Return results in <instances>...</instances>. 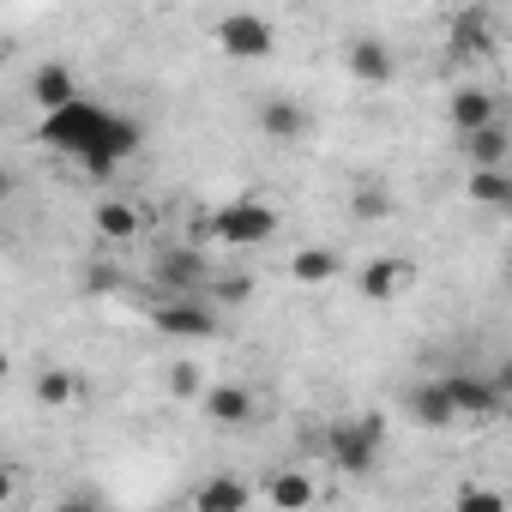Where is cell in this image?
Segmentation results:
<instances>
[{"label": "cell", "mask_w": 512, "mask_h": 512, "mask_svg": "<svg viewBox=\"0 0 512 512\" xmlns=\"http://www.w3.org/2000/svg\"><path fill=\"white\" fill-rule=\"evenodd\" d=\"M37 139L49 151H61V157H79L85 175H115L139 151V127L121 121V115H109V109H97L91 97L67 103L61 115H43L37 121Z\"/></svg>", "instance_id": "obj_1"}, {"label": "cell", "mask_w": 512, "mask_h": 512, "mask_svg": "<svg viewBox=\"0 0 512 512\" xmlns=\"http://www.w3.org/2000/svg\"><path fill=\"white\" fill-rule=\"evenodd\" d=\"M320 452L332 458V470L344 476H368L386 452V416H350V422H326L320 428Z\"/></svg>", "instance_id": "obj_2"}, {"label": "cell", "mask_w": 512, "mask_h": 512, "mask_svg": "<svg viewBox=\"0 0 512 512\" xmlns=\"http://www.w3.org/2000/svg\"><path fill=\"white\" fill-rule=\"evenodd\" d=\"M278 229H284V211L266 205V199H253V193L217 205L211 223H205V235L223 241V247H266V241H278Z\"/></svg>", "instance_id": "obj_3"}, {"label": "cell", "mask_w": 512, "mask_h": 512, "mask_svg": "<svg viewBox=\"0 0 512 512\" xmlns=\"http://www.w3.org/2000/svg\"><path fill=\"white\" fill-rule=\"evenodd\" d=\"M211 278H217V266L205 260L193 241H169V247L151 253V284H157L163 296H205Z\"/></svg>", "instance_id": "obj_4"}, {"label": "cell", "mask_w": 512, "mask_h": 512, "mask_svg": "<svg viewBox=\"0 0 512 512\" xmlns=\"http://www.w3.org/2000/svg\"><path fill=\"white\" fill-rule=\"evenodd\" d=\"M506 386H512L506 368L500 374H440V392L458 422H494L506 410Z\"/></svg>", "instance_id": "obj_5"}, {"label": "cell", "mask_w": 512, "mask_h": 512, "mask_svg": "<svg viewBox=\"0 0 512 512\" xmlns=\"http://www.w3.org/2000/svg\"><path fill=\"white\" fill-rule=\"evenodd\" d=\"M211 43L229 55V61H272L278 55V25L260 19V13H223L211 25Z\"/></svg>", "instance_id": "obj_6"}, {"label": "cell", "mask_w": 512, "mask_h": 512, "mask_svg": "<svg viewBox=\"0 0 512 512\" xmlns=\"http://www.w3.org/2000/svg\"><path fill=\"white\" fill-rule=\"evenodd\" d=\"M260 494H266V506H272V512H320L326 482H320L308 464H278V470H266V476H260Z\"/></svg>", "instance_id": "obj_7"}, {"label": "cell", "mask_w": 512, "mask_h": 512, "mask_svg": "<svg viewBox=\"0 0 512 512\" xmlns=\"http://www.w3.org/2000/svg\"><path fill=\"white\" fill-rule=\"evenodd\" d=\"M446 49H452L458 61H482V55H494V49H500V13H494V7H464V13H452V25H446Z\"/></svg>", "instance_id": "obj_8"}, {"label": "cell", "mask_w": 512, "mask_h": 512, "mask_svg": "<svg viewBox=\"0 0 512 512\" xmlns=\"http://www.w3.org/2000/svg\"><path fill=\"white\" fill-rule=\"evenodd\" d=\"M151 326H157L163 338H211V332H217V308H211L205 296H163V302L151 308Z\"/></svg>", "instance_id": "obj_9"}, {"label": "cell", "mask_w": 512, "mask_h": 512, "mask_svg": "<svg viewBox=\"0 0 512 512\" xmlns=\"http://www.w3.org/2000/svg\"><path fill=\"white\" fill-rule=\"evenodd\" d=\"M247 506H253V482L241 470H211L187 494V512H247Z\"/></svg>", "instance_id": "obj_10"}, {"label": "cell", "mask_w": 512, "mask_h": 512, "mask_svg": "<svg viewBox=\"0 0 512 512\" xmlns=\"http://www.w3.org/2000/svg\"><path fill=\"white\" fill-rule=\"evenodd\" d=\"M25 97L37 103V115H61L67 103H79V97H85V85H79V73H73L67 61H43V67H31Z\"/></svg>", "instance_id": "obj_11"}, {"label": "cell", "mask_w": 512, "mask_h": 512, "mask_svg": "<svg viewBox=\"0 0 512 512\" xmlns=\"http://www.w3.org/2000/svg\"><path fill=\"white\" fill-rule=\"evenodd\" d=\"M199 410H205L217 428H247L253 416H260V398H253L247 380H211L205 398H199Z\"/></svg>", "instance_id": "obj_12"}, {"label": "cell", "mask_w": 512, "mask_h": 512, "mask_svg": "<svg viewBox=\"0 0 512 512\" xmlns=\"http://www.w3.org/2000/svg\"><path fill=\"white\" fill-rule=\"evenodd\" d=\"M284 278L296 290H326V284L344 278V253L338 247H290L284 253Z\"/></svg>", "instance_id": "obj_13"}, {"label": "cell", "mask_w": 512, "mask_h": 512, "mask_svg": "<svg viewBox=\"0 0 512 512\" xmlns=\"http://www.w3.org/2000/svg\"><path fill=\"white\" fill-rule=\"evenodd\" d=\"M410 284H416V266L404 260V253H380V260H368V266L356 272L362 302H398Z\"/></svg>", "instance_id": "obj_14"}, {"label": "cell", "mask_w": 512, "mask_h": 512, "mask_svg": "<svg viewBox=\"0 0 512 512\" xmlns=\"http://www.w3.org/2000/svg\"><path fill=\"white\" fill-rule=\"evenodd\" d=\"M91 229H97V241L121 247V241H139V235H145V211H139L127 193H103V199L91 205Z\"/></svg>", "instance_id": "obj_15"}, {"label": "cell", "mask_w": 512, "mask_h": 512, "mask_svg": "<svg viewBox=\"0 0 512 512\" xmlns=\"http://www.w3.org/2000/svg\"><path fill=\"white\" fill-rule=\"evenodd\" d=\"M260 133H266L272 145H302V139L314 133V115H308V103H296V97H266V103H260Z\"/></svg>", "instance_id": "obj_16"}, {"label": "cell", "mask_w": 512, "mask_h": 512, "mask_svg": "<svg viewBox=\"0 0 512 512\" xmlns=\"http://www.w3.org/2000/svg\"><path fill=\"white\" fill-rule=\"evenodd\" d=\"M344 67H350V79H362V85H392V79H398V55H392L386 37H356V43L344 49Z\"/></svg>", "instance_id": "obj_17"}, {"label": "cell", "mask_w": 512, "mask_h": 512, "mask_svg": "<svg viewBox=\"0 0 512 512\" xmlns=\"http://www.w3.org/2000/svg\"><path fill=\"white\" fill-rule=\"evenodd\" d=\"M446 121L458 127V139L476 133V127H494V121H500V97H494L488 85H458L452 103H446Z\"/></svg>", "instance_id": "obj_18"}, {"label": "cell", "mask_w": 512, "mask_h": 512, "mask_svg": "<svg viewBox=\"0 0 512 512\" xmlns=\"http://www.w3.org/2000/svg\"><path fill=\"white\" fill-rule=\"evenodd\" d=\"M31 398H37L43 410H79V404H85V374L49 362V368L31 374Z\"/></svg>", "instance_id": "obj_19"}, {"label": "cell", "mask_w": 512, "mask_h": 512, "mask_svg": "<svg viewBox=\"0 0 512 512\" xmlns=\"http://www.w3.org/2000/svg\"><path fill=\"white\" fill-rule=\"evenodd\" d=\"M404 410H410V422H416V428H428V434L458 428V416H452V404H446L440 380H416V386L404 392Z\"/></svg>", "instance_id": "obj_20"}, {"label": "cell", "mask_w": 512, "mask_h": 512, "mask_svg": "<svg viewBox=\"0 0 512 512\" xmlns=\"http://www.w3.org/2000/svg\"><path fill=\"white\" fill-rule=\"evenodd\" d=\"M458 151H464V163H470V169H506V163H512V133H506V121H494V127L464 133V139H458Z\"/></svg>", "instance_id": "obj_21"}, {"label": "cell", "mask_w": 512, "mask_h": 512, "mask_svg": "<svg viewBox=\"0 0 512 512\" xmlns=\"http://www.w3.org/2000/svg\"><path fill=\"white\" fill-rule=\"evenodd\" d=\"M464 199L470 205H488V211L512 205V169H470L464 175Z\"/></svg>", "instance_id": "obj_22"}, {"label": "cell", "mask_w": 512, "mask_h": 512, "mask_svg": "<svg viewBox=\"0 0 512 512\" xmlns=\"http://www.w3.org/2000/svg\"><path fill=\"white\" fill-rule=\"evenodd\" d=\"M205 386H211V374H205L193 356H175V362L163 368V392H169L175 404H199V398H205Z\"/></svg>", "instance_id": "obj_23"}, {"label": "cell", "mask_w": 512, "mask_h": 512, "mask_svg": "<svg viewBox=\"0 0 512 512\" xmlns=\"http://www.w3.org/2000/svg\"><path fill=\"white\" fill-rule=\"evenodd\" d=\"M386 211H392V193H386L380 181H362V187L350 193V217H356V223H380Z\"/></svg>", "instance_id": "obj_24"}, {"label": "cell", "mask_w": 512, "mask_h": 512, "mask_svg": "<svg viewBox=\"0 0 512 512\" xmlns=\"http://www.w3.org/2000/svg\"><path fill=\"white\" fill-rule=\"evenodd\" d=\"M452 512H506V494L494 482H464L458 500H452Z\"/></svg>", "instance_id": "obj_25"}, {"label": "cell", "mask_w": 512, "mask_h": 512, "mask_svg": "<svg viewBox=\"0 0 512 512\" xmlns=\"http://www.w3.org/2000/svg\"><path fill=\"white\" fill-rule=\"evenodd\" d=\"M205 296H211V302H223V308H241V302L253 296V278H247V272H217Z\"/></svg>", "instance_id": "obj_26"}, {"label": "cell", "mask_w": 512, "mask_h": 512, "mask_svg": "<svg viewBox=\"0 0 512 512\" xmlns=\"http://www.w3.org/2000/svg\"><path fill=\"white\" fill-rule=\"evenodd\" d=\"M79 284H85V296H115L127 278H121L115 266H85V278H79Z\"/></svg>", "instance_id": "obj_27"}, {"label": "cell", "mask_w": 512, "mask_h": 512, "mask_svg": "<svg viewBox=\"0 0 512 512\" xmlns=\"http://www.w3.org/2000/svg\"><path fill=\"white\" fill-rule=\"evenodd\" d=\"M25 494V470L19 464H7V458H0V512H7L13 500Z\"/></svg>", "instance_id": "obj_28"}, {"label": "cell", "mask_w": 512, "mask_h": 512, "mask_svg": "<svg viewBox=\"0 0 512 512\" xmlns=\"http://www.w3.org/2000/svg\"><path fill=\"white\" fill-rule=\"evenodd\" d=\"M49 512H103V506H97V494H61Z\"/></svg>", "instance_id": "obj_29"}, {"label": "cell", "mask_w": 512, "mask_h": 512, "mask_svg": "<svg viewBox=\"0 0 512 512\" xmlns=\"http://www.w3.org/2000/svg\"><path fill=\"white\" fill-rule=\"evenodd\" d=\"M13 193H19V175H13V169H7V163H0V205H7V199H13Z\"/></svg>", "instance_id": "obj_30"}, {"label": "cell", "mask_w": 512, "mask_h": 512, "mask_svg": "<svg viewBox=\"0 0 512 512\" xmlns=\"http://www.w3.org/2000/svg\"><path fill=\"white\" fill-rule=\"evenodd\" d=\"M7 380H13V356H7V350H0V386H7Z\"/></svg>", "instance_id": "obj_31"}, {"label": "cell", "mask_w": 512, "mask_h": 512, "mask_svg": "<svg viewBox=\"0 0 512 512\" xmlns=\"http://www.w3.org/2000/svg\"><path fill=\"white\" fill-rule=\"evenodd\" d=\"M13 61V37H0V67H7Z\"/></svg>", "instance_id": "obj_32"}]
</instances>
